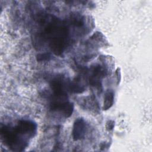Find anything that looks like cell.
<instances>
[{"label":"cell","mask_w":152,"mask_h":152,"mask_svg":"<svg viewBox=\"0 0 152 152\" xmlns=\"http://www.w3.org/2000/svg\"><path fill=\"white\" fill-rule=\"evenodd\" d=\"M114 92L112 90H107L104 96L103 110H106L110 109L114 103Z\"/></svg>","instance_id":"3"},{"label":"cell","mask_w":152,"mask_h":152,"mask_svg":"<svg viewBox=\"0 0 152 152\" xmlns=\"http://www.w3.org/2000/svg\"><path fill=\"white\" fill-rule=\"evenodd\" d=\"M36 125L30 121H20L15 128H1V135L8 145L11 147H25L27 141L24 137L31 138L36 134Z\"/></svg>","instance_id":"1"},{"label":"cell","mask_w":152,"mask_h":152,"mask_svg":"<svg viewBox=\"0 0 152 152\" xmlns=\"http://www.w3.org/2000/svg\"><path fill=\"white\" fill-rule=\"evenodd\" d=\"M50 57V55L49 53H42V54H39L37 56V60L38 61H45L48 60L49 58Z\"/></svg>","instance_id":"5"},{"label":"cell","mask_w":152,"mask_h":152,"mask_svg":"<svg viewBox=\"0 0 152 152\" xmlns=\"http://www.w3.org/2000/svg\"><path fill=\"white\" fill-rule=\"evenodd\" d=\"M115 121L112 120H109L106 123V129L108 131H110L113 130L115 127Z\"/></svg>","instance_id":"4"},{"label":"cell","mask_w":152,"mask_h":152,"mask_svg":"<svg viewBox=\"0 0 152 152\" xmlns=\"http://www.w3.org/2000/svg\"><path fill=\"white\" fill-rule=\"evenodd\" d=\"M87 124L85 120L82 118H77L73 125L72 129V137L74 140L77 141L83 139L87 131Z\"/></svg>","instance_id":"2"}]
</instances>
